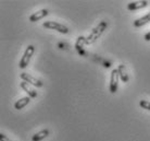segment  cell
Masks as SVG:
<instances>
[{
  "label": "cell",
  "instance_id": "cell-1",
  "mask_svg": "<svg viewBox=\"0 0 150 141\" xmlns=\"http://www.w3.org/2000/svg\"><path fill=\"white\" fill-rule=\"evenodd\" d=\"M107 26H108V23L105 22V21H101V22L99 23L97 26L93 30V32L86 37V42H85L86 45H90V44H93V43L96 42L98 38L101 36L102 33L105 31Z\"/></svg>",
  "mask_w": 150,
  "mask_h": 141
},
{
  "label": "cell",
  "instance_id": "cell-12",
  "mask_svg": "<svg viewBox=\"0 0 150 141\" xmlns=\"http://www.w3.org/2000/svg\"><path fill=\"white\" fill-rule=\"evenodd\" d=\"M48 135H49V130L48 129L41 130V131H39V132H37L36 135H34V136H33L32 140H33V141H40V140H42L44 138L47 137Z\"/></svg>",
  "mask_w": 150,
  "mask_h": 141
},
{
  "label": "cell",
  "instance_id": "cell-7",
  "mask_svg": "<svg viewBox=\"0 0 150 141\" xmlns=\"http://www.w3.org/2000/svg\"><path fill=\"white\" fill-rule=\"evenodd\" d=\"M148 6V1L146 0H143V1H135V2H129L127 4V9L128 10H139V9H143V8L147 7Z\"/></svg>",
  "mask_w": 150,
  "mask_h": 141
},
{
  "label": "cell",
  "instance_id": "cell-10",
  "mask_svg": "<svg viewBox=\"0 0 150 141\" xmlns=\"http://www.w3.org/2000/svg\"><path fill=\"white\" fill-rule=\"evenodd\" d=\"M149 22H150V12L148 14L145 15V16H143V18L136 20L135 22H134V25H135L136 27H140V26H144L145 24H147V23H149Z\"/></svg>",
  "mask_w": 150,
  "mask_h": 141
},
{
  "label": "cell",
  "instance_id": "cell-14",
  "mask_svg": "<svg viewBox=\"0 0 150 141\" xmlns=\"http://www.w3.org/2000/svg\"><path fill=\"white\" fill-rule=\"evenodd\" d=\"M139 105H140V107H142V108H145V110H148V111H150V102H148V101H145V99H143V101H140Z\"/></svg>",
  "mask_w": 150,
  "mask_h": 141
},
{
  "label": "cell",
  "instance_id": "cell-5",
  "mask_svg": "<svg viewBox=\"0 0 150 141\" xmlns=\"http://www.w3.org/2000/svg\"><path fill=\"white\" fill-rule=\"evenodd\" d=\"M21 78H22L24 81H26V82H28L30 84H32L33 87H37V88H41V87H42V82H41L40 80H38L35 77L30 76V74H28V73H26V72L21 73Z\"/></svg>",
  "mask_w": 150,
  "mask_h": 141
},
{
  "label": "cell",
  "instance_id": "cell-3",
  "mask_svg": "<svg viewBox=\"0 0 150 141\" xmlns=\"http://www.w3.org/2000/svg\"><path fill=\"white\" fill-rule=\"evenodd\" d=\"M34 52H35V47L33 45H30L28 47H27L26 50H25V53H24V55H23L22 59H21V61H20V65H19L20 68L21 69L26 68L27 65L30 64V58H32V56H33Z\"/></svg>",
  "mask_w": 150,
  "mask_h": 141
},
{
  "label": "cell",
  "instance_id": "cell-13",
  "mask_svg": "<svg viewBox=\"0 0 150 141\" xmlns=\"http://www.w3.org/2000/svg\"><path fill=\"white\" fill-rule=\"evenodd\" d=\"M86 37H84V36H79V39H77V42H76V49L77 50H79L81 49V47H82L84 44H86Z\"/></svg>",
  "mask_w": 150,
  "mask_h": 141
},
{
  "label": "cell",
  "instance_id": "cell-2",
  "mask_svg": "<svg viewBox=\"0 0 150 141\" xmlns=\"http://www.w3.org/2000/svg\"><path fill=\"white\" fill-rule=\"evenodd\" d=\"M42 26L45 27V29H49V30H56L59 33H62V34H68L69 32H70V30L65 25L61 24V23L54 22V21H46L42 24Z\"/></svg>",
  "mask_w": 150,
  "mask_h": 141
},
{
  "label": "cell",
  "instance_id": "cell-6",
  "mask_svg": "<svg viewBox=\"0 0 150 141\" xmlns=\"http://www.w3.org/2000/svg\"><path fill=\"white\" fill-rule=\"evenodd\" d=\"M21 88L26 92L27 94L30 95V97H32V99H35V97L37 96V92L35 91V89L32 87V84H30L28 82H26V81L21 82Z\"/></svg>",
  "mask_w": 150,
  "mask_h": 141
},
{
  "label": "cell",
  "instance_id": "cell-9",
  "mask_svg": "<svg viewBox=\"0 0 150 141\" xmlns=\"http://www.w3.org/2000/svg\"><path fill=\"white\" fill-rule=\"evenodd\" d=\"M30 96H26V97H22L21 99H19L16 103L14 104V108L15 110H22L24 106H26L27 104L30 103Z\"/></svg>",
  "mask_w": 150,
  "mask_h": 141
},
{
  "label": "cell",
  "instance_id": "cell-8",
  "mask_svg": "<svg viewBox=\"0 0 150 141\" xmlns=\"http://www.w3.org/2000/svg\"><path fill=\"white\" fill-rule=\"evenodd\" d=\"M48 14V10H46V9H42V10H39V11L35 12L34 14H32L30 16V22H36L38 20L42 19V18H45L46 15Z\"/></svg>",
  "mask_w": 150,
  "mask_h": 141
},
{
  "label": "cell",
  "instance_id": "cell-16",
  "mask_svg": "<svg viewBox=\"0 0 150 141\" xmlns=\"http://www.w3.org/2000/svg\"><path fill=\"white\" fill-rule=\"evenodd\" d=\"M145 39H146V41H150V32L145 35Z\"/></svg>",
  "mask_w": 150,
  "mask_h": 141
},
{
  "label": "cell",
  "instance_id": "cell-15",
  "mask_svg": "<svg viewBox=\"0 0 150 141\" xmlns=\"http://www.w3.org/2000/svg\"><path fill=\"white\" fill-rule=\"evenodd\" d=\"M0 141H11L8 137H6L4 134H0Z\"/></svg>",
  "mask_w": 150,
  "mask_h": 141
},
{
  "label": "cell",
  "instance_id": "cell-4",
  "mask_svg": "<svg viewBox=\"0 0 150 141\" xmlns=\"http://www.w3.org/2000/svg\"><path fill=\"white\" fill-rule=\"evenodd\" d=\"M119 71L117 69H113L111 71V79H110V92L111 93H115L117 90V82H119Z\"/></svg>",
  "mask_w": 150,
  "mask_h": 141
},
{
  "label": "cell",
  "instance_id": "cell-11",
  "mask_svg": "<svg viewBox=\"0 0 150 141\" xmlns=\"http://www.w3.org/2000/svg\"><path fill=\"white\" fill-rule=\"evenodd\" d=\"M117 71H119V74H120V79L123 82H127L128 81V74L126 72V68L124 65H120L119 68H117Z\"/></svg>",
  "mask_w": 150,
  "mask_h": 141
}]
</instances>
